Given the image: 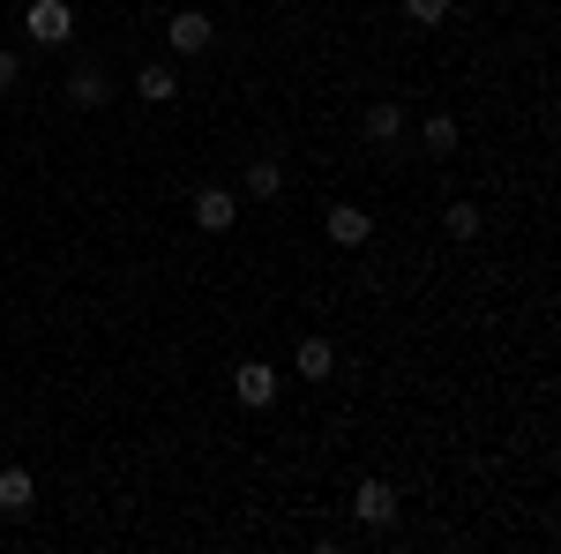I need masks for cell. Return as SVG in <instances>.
<instances>
[{
    "mask_svg": "<svg viewBox=\"0 0 561 554\" xmlns=\"http://www.w3.org/2000/svg\"><path fill=\"white\" fill-rule=\"evenodd\" d=\"M442 233H449V240H479V203H449V211H442Z\"/></svg>",
    "mask_w": 561,
    "mask_h": 554,
    "instance_id": "cell-14",
    "label": "cell"
},
{
    "mask_svg": "<svg viewBox=\"0 0 561 554\" xmlns=\"http://www.w3.org/2000/svg\"><path fill=\"white\" fill-rule=\"evenodd\" d=\"M165 45H173V53H210V45H217V23L203 15V8H180L173 23H165Z\"/></svg>",
    "mask_w": 561,
    "mask_h": 554,
    "instance_id": "cell-5",
    "label": "cell"
},
{
    "mask_svg": "<svg viewBox=\"0 0 561 554\" xmlns=\"http://www.w3.org/2000/svg\"><path fill=\"white\" fill-rule=\"evenodd\" d=\"M359 135H367V143H404V135H412V121H404V105H397V98H375V105H367V121H359Z\"/></svg>",
    "mask_w": 561,
    "mask_h": 554,
    "instance_id": "cell-7",
    "label": "cell"
},
{
    "mask_svg": "<svg viewBox=\"0 0 561 554\" xmlns=\"http://www.w3.org/2000/svg\"><path fill=\"white\" fill-rule=\"evenodd\" d=\"M23 31H31V45H68L76 38V8L68 0H31L23 8Z\"/></svg>",
    "mask_w": 561,
    "mask_h": 554,
    "instance_id": "cell-1",
    "label": "cell"
},
{
    "mask_svg": "<svg viewBox=\"0 0 561 554\" xmlns=\"http://www.w3.org/2000/svg\"><path fill=\"white\" fill-rule=\"evenodd\" d=\"M420 150L449 158V150H457V113H427V121H420Z\"/></svg>",
    "mask_w": 561,
    "mask_h": 554,
    "instance_id": "cell-12",
    "label": "cell"
},
{
    "mask_svg": "<svg viewBox=\"0 0 561 554\" xmlns=\"http://www.w3.org/2000/svg\"><path fill=\"white\" fill-rule=\"evenodd\" d=\"M449 8H457V0H404V23L434 31V23H449Z\"/></svg>",
    "mask_w": 561,
    "mask_h": 554,
    "instance_id": "cell-15",
    "label": "cell"
},
{
    "mask_svg": "<svg viewBox=\"0 0 561 554\" xmlns=\"http://www.w3.org/2000/svg\"><path fill=\"white\" fill-rule=\"evenodd\" d=\"M31 502H38V479L23 465H0V517H31Z\"/></svg>",
    "mask_w": 561,
    "mask_h": 554,
    "instance_id": "cell-9",
    "label": "cell"
},
{
    "mask_svg": "<svg viewBox=\"0 0 561 554\" xmlns=\"http://www.w3.org/2000/svg\"><path fill=\"white\" fill-rule=\"evenodd\" d=\"M293 368H300V383H330V375H337V344H330V338H307L300 352H293Z\"/></svg>",
    "mask_w": 561,
    "mask_h": 554,
    "instance_id": "cell-11",
    "label": "cell"
},
{
    "mask_svg": "<svg viewBox=\"0 0 561 554\" xmlns=\"http://www.w3.org/2000/svg\"><path fill=\"white\" fill-rule=\"evenodd\" d=\"M248 195H255V203L285 195V166H277V158H255V166H248Z\"/></svg>",
    "mask_w": 561,
    "mask_h": 554,
    "instance_id": "cell-13",
    "label": "cell"
},
{
    "mask_svg": "<svg viewBox=\"0 0 561 554\" xmlns=\"http://www.w3.org/2000/svg\"><path fill=\"white\" fill-rule=\"evenodd\" d=\"M232 397H240V405H277V368H270V360H240V368H232Z\"/></svg>",
    "mask_w": 561,
    "mask_h": 554,
    "instance_id": "cell-4",
    "label": "cell"
},
{
    "mask_svg": "<svg viewBox=\"0 0 561 554\" xmlns=\"http://www.w3.org/2000/svg\"><path fill=\"white\" fill-rule=\"evenodd\" d=\"M113 90H121V83H113L98 60H76V68H68V105H83V113H90V105H105Z\"/></svg>",
    "mask_w": 561,
    "mask_h": 554,
    "instance_id": "cell-6",
    "label": "cell"
},
{
    "mask_svg": "<svg viewBox=\"0 0 561 554\" xmlns=\"http://www.w3.org/2000/svg\"><path fill=\"white\" fill-rule=\"evenodd\" d=\"M15 76H23V60H15V53L0 45V90H15Z\"/></svg>",
    "mask_w": 561,
    "mask_h": 554,
    "instance_id": "cell-16",
    "label": "cell"
},
{
    "mask_svg": "<svg viewBox=\"0 0 561 554\" xmlns=\"http://www.w3.org/2000/svg\"><path fill=\"white\" fill-rule=\"evenodd\" d=\"M322 233H330V248H367L375 240V217L359 211V203H330L322 211Z\"/></svg>",
    "mask_w": 561,
    "mask_h": 554,
    "instance_id": "cell-2",
    "label": "cell"
},
{
    "mask_svg": "<svg viewBox=\"0 0 561 554\" xmlns=\"http://www.w3.org/2000/svg\"><path fill=\"white\" fill-rule=\"evenodd\" d=\"M352 517L375 524V532L397 524V487H389V479H359V487H352Z\"/></svg>",
    "mask_w": 561,
    "mask_h": 554,
    "instance_id": "cell-3",
    "label": "cell"
},
{
    "mask_svg": "<svg viewBox=\"0 0 561 554\" xmlns=\"http://www.w3.org/2000/svg\"><path fill=\"white\" fill-rule=\"evenodd\" d=\"M195 225H203V233H232V225H240V195H232V188H203V195H195Z\"/></svg>",
    "mask_w": 561,
    "mask_h": 554,
    "instance_id": "cell-8",
    "label": "cell"
},
{
    "mask_svg": "<svg viewBox=\"0 0 561 554\" xmlns=\"http://www.w3.org/2000/svg\"><path fill=\"white\" fill-rule=\"evenodd\" d=\"M135 98H142V105H173V98H180V76H173V68H165V60H150V68H135Z\"/></svg>",
    "mask_w": 561,
    "mask_h": 554,
    "instance_id": "cell-10",
    "label": "cell"
}]
</instances>
